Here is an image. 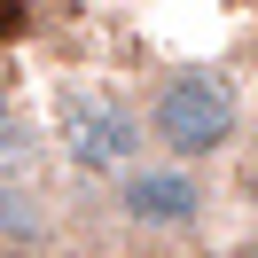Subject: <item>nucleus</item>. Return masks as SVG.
<instances>
[{
  "instance_id": "obj_1",
  "label": "nucleus",
  "mask_w": 258,
  "mask_h": 258,
  "mask_svg": "<svg viewBox=\"0 0 258 258\" xmlns=\"http://www.w3.org/2000/svg\"><path fill=\"white\" fill-rule=\"evenodd\" d=\"M242 117H250V102H242V79L227 63H172L141 94L149 149H164V157H180V164L227 157V149L242 141Z\"/></svg>"
},
{
  "instance_id": "obj_2",
  "label": "nucleus",
  "mask_w": 258,
  "mask_h": 258,
  "mask_svg": "<svg viewBox=\"0 0 258 258\" xmlns=\"http://www.w3.org/2000/svg\"><path fill=\"white\" fill-rule=\"evenodd\" d=\"M110 188V219L125 242H196V227L211 219V180L204 164H180L164 149L133 157L125 172L102 180Z\"/></svg>"
},
{
  "instance_id": "obj_3",
  "label": "nucleus",
  "mask_w": 258,
  "mask_h": 258,
  "mask_svg": "<svg viewBox=\"0 0 258 258\" xmlns=\"http://www.w3.org/2000/svg\"><path fill=\"white\" fill-rule=\"evenodd\" d=\"M55 157L79 180L125 172L133 157H149L141 102H133L125 86H63V102H55Z\"/></svg>"
},
{
  "instance_id": "obj_4",
  "label": "nucleus",
  "mask_w": 258,
  "mask_h": 258,
  "mask_svg": "<svg viewBox=\"0 0 258 258\" xmlns=\"http://www.w3.org/2000/svg\"><path fill=\"white\" fill-rule=\"evenodd\" d=\"M55 235H63V219L47 196L24 180H0V250H47Z\"/></svg>"
},
{
  "instance_id": "obj_5",
  "label": "nucleus",
  "mask_w": 258,
  "mask_h": 258,
  "mask_svg": "<svg viewBox=\"0 0 258 258\" xmlns=\"http://www.w3.org/2000/svg\"><path fill=\"white\" fill-rule=\"evenodd\" d=\"M24 164H32V117L0 94V180H24Z\"/></svg>"
},
{
  "instance_id": "obj_6",
  "label": "nucleus",
  "mask_w": 258,
  "mask_h": 258,
  "mask_svg": "<svg viewBox=\"0 0 258 258\" xmlns=\"http://www.w3.org/2000/svg\"><path fill=\"white\" fill-rule=\"evenodd\" d=\"M32 32V0H0V39H24Z\"/></svg>"
},
{
  "instance_id": "obj_7",
  "label": "nucleus",
  "mask_w": 258,
  "mask_h": 258,
  "mask_svg": "<svg viewBox=\"0 0 258 258\" xmlns=\"http://www.w3.org/2000/svg\"><path fill=\"white\" fill-rule=\"evenodd\" d=\"M242 133H250V164H258V117H242Z\"/></svg>"
},
{
  "instance_id": "obj_8",
  "label": "nucleus",
  "mask_w": 258,
  "mask_h": 258,
  "mask_svg": "<svg viewBox=\"0 0 258 258\" xmlns=\"http://www.w3.org/2000/svg\"><path fill=\"white\" fill-rule=\"evenodd\" d=\"M235 258H258V235H250V242H242V250H235Z\"/></svg>"
},
{
  "instance_id": "obj_9",
  "label": "nucleus",
  "mask_w": 258,
  "mask_h": 258,
  "mask_svg": "<svg viewBox=\"0 0 258 258\" xmlns=\"http://www.w3.org/2000/svg\"><path fill=\"white\" fill-rule=\"evenodd\" d=\"M172 258H211V250H172Z\"/></svg>"
},
{
  "instance_id": "obj_10",
  "label": "nucleus",
  "mask_w": 258,
  "mask_h": 258,
  "mask_svg": "<svg viewBox=\"0 0 258 258\" xmlns=\"http://www.w3.org/2000/svg\"><path fill=\"white\" fill-rule=\"evenodd\" d=\"M250 211H258V188H250Z\"/></svg>"
}]
</instances>
